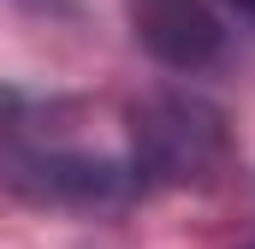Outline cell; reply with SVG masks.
Listing matches in <instances>:
<instances>
[{"label":"cell","mask_w":255,"mask_h":249,"mask_svg":"<svg viewBox=\"0 0 255 249\" xmlns=\"http://www.w3.org/2000/svg\"><path fill=\"white\" fill-rule=\"evenodd\" d=\"M125 24L166 71H208L226 48V24L208 0H125Z\"/></svg>","instance_id":"3"},{"label":"cell","mask_w":255,"mask_h":249,"mask_svg":"<svg viewBox=\"0 0 255 249\" xmlns=\"http://www.w3.org/2000/svg\"><path fill=\"white\" fill-rule=\"evenodd\" d=\"M125 160L136 166L142 190H202L232 166V124L226 113L190 95V89H154L130 107V148Z\"/></svg>","instance_id":"1"},{"label":"cell","mask_w":255,"mask_h":249,"mask_svg":"<svg viewBox=\"0 0 255 249\" xmlns=\"http://www.w3.org/2000/svg\"><path fill=\"white\" fill-rule=\"evenodd\" d=\"M6 184L48 208H113L130 202L142 178L125 154H89L65 142H24L6 154Z\"/></svg>","instance_id":"2"},{"label":"cell","mask_w":255,"mask_h":249,"mask_svg":"<svg viewBox=\"0 0 255 249\" xmlns=\"http://www.w3.org/2000/svg\"><path fill=\"white\" fill-rule=\"evenodd\" d=\"M226 6H238V12H255V0H226Z\"/></svg>","instance_id":"4"}]
</instances>
